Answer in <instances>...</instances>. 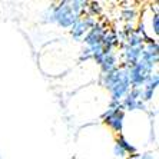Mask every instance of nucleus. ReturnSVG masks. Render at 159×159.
Returning <instances> with one entry per match:
<instances>
[{"label":"nucleus","mask_w":159,"mask_h":159,"mask_svg":"<svg viewBox=\"0 0 159 159\" xmlns=\"http://www.w3.org/2000/svg\"><path fill=\"white\" fill-rule=\"evenodd\" d=\"M119 67V57L116 52H111L105 55L103 62L100 63V75L103 73H109V72L115 70Z\"/></svg>","instance_id":"nucleus-9"},{"label":"nucleus","mask_w":159,"mask_h":159,"mask_svg":"<svg viewBox=\"0 0 159 159\" xmlns=\"http://www.w3.org/2000/svg\"><path fill=\"white\" fill-rule=\"evenodd\" d=\"M141 159H153V153H151V152H146V153L141 155Z\"/></svg>","instance_id":"nucleus-22"},{"label":"nucleus","mask_w":159,"mask_h":159,"mask_svg":"<svg viewBox=\"0 0 159 159\" xmlns=\"http://www.w3.org/2000/svg\"><path fill=\"white\" fill-rule=\"evenodd\" d=\"M133 32H135V26H133L132 23H126L125 27L122 29V33L125 34V36H129V34H132Z\"/></svg>","instance_id":"nucleus-20"},{"label":"nucleus","mask_w":159,"mask_h":159,"mask_svg":"<svg viewBox=\"0 0 159 159\" xmlns=\"http://www.w3.org/2000/svg\"><path fill=\"white\" fill-rule=\"evenodd\" d=\"M141 95H142V89H130L129 92H128V95L120 100L123 112L136 111V105H138V100L141 99Z\"/></svg>","instance_id":"nucleus-8"},{"label":"nucleus","mask_w":159,"mask_h":159,"mask_svg":"<svg viewBox=\"0 0 159 159\" xmlns=\"http://www.w3.org/2000/svg\"><path fill=\"white\" fill-rule=\"evenodd\" d=\"M106 26H105L103 23H99L96 22V25L92 27V29L89 30L88 33L85 34L83 37V43L85 46L88 48H92V46H98V44H102V39H103L105 33H106Z\"/></svg>","instance_id":"nucleus-5"},{"label":"nucleus","mask_w":159,"mask_h":159,"mask_svg":"<svg viewBox=\"0 0 159 159\" xmlns=\"http://www.w3.org/2000/svg\"><path fill=\"white\" fill-rule=\"evenodd\" d=\"M153 73V69L149 66H146L145 63H142L141 60L136 62L133 66H130L128 69V78H129V85L130 89H142L145 85L146 79Z\"/></svg>","instance_id":"nucleus-2"},{"label":"nucleus","mask_w":159,"mask_h":159,"mask_svg":"<svg viewBox=\"0 0 159 159\" xmlns=\"http://www.w3.org/2000/svg\"><path fill=\"white\" fill-rule=\"evenodd\" d=\"M78 19V16L72 11L69 2H60L57 4H52L43 13V22L56 23L62 29H70Z\"/></svg>","instance_id":"nucleus-1"},{"label":"nucleus","mask_w":159,"mask_h":159,"mask_svg":"<svg viewBox=\"0 0 159 159\" xmlns=\"http://www.w3.org/2000/svg\"><path fill=\"white\" fill-rule=\"evenodd\" d=\"M96 22H98L96 19L92 17V16H89V15H85V16H82V17H79L78 20L75 22L73 26L69 29L70 30L72 39H73L75 42H82L83 37H85V34L96 25Z\"/></svg>","instance_id":"nucleus-4"},{"label":"nucleus","mask_w":159,"mask_h":159,"mask_svg":"<svg viewBox=\"0 0 159 159\" xmlns=\"http://www.w3.org/2000/svg\"><path fill=\"white\" fill-rule=\"evenodd\" d=\"M69 6H70L72 11L78 17H82V16L86 15V9L89 6V2H85V0H73V2H69Z\"/></svg>","instance_id":"nucleus-11"},{"label":"nucleus","mask_w":159,"mask_h":159,"mask_svg":"<svg viewBox=\"0 0 159 159\" xmlns=\"http://www.w3.org/2000/svg\"><path fill=\"white\" fill-rule=\"evenodd\" d=\"M123 72H125V69H122V67H118V69H115V70L109 72V73L100 75L99 83L103 86V88H106L107 90H111V89L113 88V86H115L116 83L119 82V79L122 78Z\"/></svg>","instance_id":"nucleus-7"},{"label":"nucleus","mask_w":159,"mask_h":159,"mask_svg":"<svg viewBox=\"0 0 159 159\" xmlns=\"http://www.w3.org/2000/svg\"><path fill=\"white\" fill-rule=\"evenodd\" d=\"M141 60L142 63H145L146 66L155 69L158 66V60H159V53H152V52H148V50H142V55H141Z\"/></svg>","instance_id":"nucleus-10"},{"label":"nucleus","mask_w":159,"mask_h":159,"mask_svg":"<svg viewBox=\"0 0 159 159\" xmlns=\"http://www.w3.org/2000/svg\"><path fill=\"white\" fill-rule=\"evenodd\" d=\"M151 30H152V33L155 34V39H158V34H159V15L158 13H153V10H152V15H151Z\"/></svg>","instance_id":"nucleus-17"},{"label":"nucleus","mask_w":159,"mask_h":159,"mask_svg":"<svg viewBox=\"0 0 159 159\" xmlns=\"http://www.w3.org/2000/svg\"><path fill=\"white\" fill-rule=\"evenodd\" d=\"M129 90H130V85H129V78H128V69H125L122 78L119 79L118 83L109 90V92H111V100L120 102V100L128 95Z\"/></svg>","instance_id":"nucleus-6"},{"label":"nucleus","mask_w":159,"mask_h":159,"mask_svg":"<svg viewBox=\"0 0 159 159\" xmlns=\"http://www.w3.org/2000/svg\"><path fill=\"white\" fill-rule=\"evenodd\" d=\"M158 85H159V75H158V72H153V73L146 79V82H145V85H143L142 89H145V90H151V92H156Z\"/></svg>","instance_id":"nucleus-14"},{"label":"nucleus","mask_w":159,"mask_h":159,"mask_svg":"<svg viewBox=\"0 0 159 159\" xmlns=\"http://www.w3.org/2000/svg\"><path fill=\"white\" fill-rule=\"evenodd\" d=\"M113 155L118 156V158H125V156L128 155V153H126V152L123 151V149L120 148L119 145H116V143H115V146H113Z\"/></svg>","instance_id":"nucleus-19"},{"label":"nucleus","mask_w":159,"mask_h":159,"mask_svg":"<svg viewBox=\"0 0 159 159\" xmlns=\"http://www.w3.org/2000/svg\"><path fill=\"white\" fill-rule=\"evenodd\" d=\"M125 44H126V46H129V48H143L145 40L138 33H135V32H133L132 34L126 36Z\"/></svg>","instance_id":"nucleus-13"},{"label":"nucleus","mask_w":159,"mask_h":159,"mask_svg":"<svg viewBox=\"0 0 159 159\" xmlns=\"http://www.w3.org/2000/svg\"><path fill=\"white\" fill-rule=\"evenodd\" d=\"M102 120L112 129V132L120 135L123 130L125 122V112L122 107H107L102 115Z\"/></svg>","instance_id":"nucleus-3"},{"label":"nucleus","mask_w":159,"mask_h":159,"mask_svg":"<svg viewBox=\"0 0 159 159\" xmlns=\"http://www.w3.org/2000/svg\"><path fill=\"white\" fill-rule=\"evenodd\" d=\"M89 59H92V52H90V48L85 46L80 52V62H83V60L86 62V60H89Z\"/></svg>","instance_id":"nucleus-18"},{"label":"nucleus","mask_w":159,"mask_h":159,"mask_svg":"<svg viewBox=\"0 0 159 159\" xmlns=\"http://www.w3.org/2000/svg\"><path fill=\"white\" fill-rule=\"evenodd\" d=\"M136 111H146V103H145L142 99L138 100V105H136Z\"/></svg>","instance_id":"nucleus-21"},{"label":"nucleus","mask_w":159,"mask_h":159,"mask_svg":"<svg viewBox=\"0 0 159 159\" xmlns=\"http://www.w3.org/2000/svg\"><path fill=\"white\" fill-rule=\"evenodd\" d=\"M102 10H103V9H102L99 2H89V6H88V9H86V15L96 19V16L102 15Z\"/></svg>","instance_id":"nucleus-16"},{"label":"nucleus","mask_w":159,"mask_h":159,"mask_svg":"<svg viewBox=\"0 0 159 159\" xmlns=\"http://www.w3.org/2000/svg\"><path fill=\"white\" fill-rule=\"evenodd\" d=\"M128 159H141V153H138V152H136V153H133V155H130Z\"/></svg>","instance_id":"nucleus-23"},{"label":"nucleus","mask_w":159,"mask_h":159,"mask_svg":"<svg viewBox=\"0 0 159 159\" xmlns=\"http://www.w3.org/2000/svg\"><path fill=\"white\" fill-rule=\"evenodd\" d=\"M120 19L125 20V23H132L138 19V10L133 6H125L120 11Z\"/></svg>","instance_id":"nucleus-12"},{"label":"nucleus","mask_w":159,"mask_h":159,"mask_svg":"<svg viewBox=\"0 0 159 159\" xmlns=\"http://www.w3.org/2000/svg\"><path fill=\"white\" fill-rule=\"evenodd\" d=\"M116 145H119V146H120V148H122L126 153H130V155L136 153V148H135L130 142L126 141L122 135H119V136H118V139H116Z\"/></svg>","instance_id":"nucleus-15"}]
</instances>
